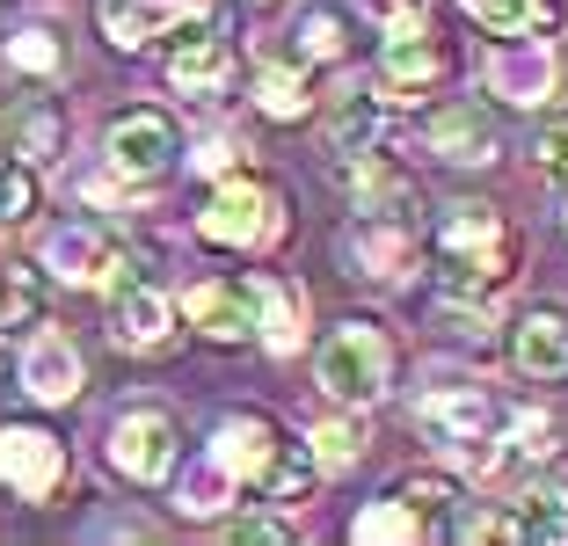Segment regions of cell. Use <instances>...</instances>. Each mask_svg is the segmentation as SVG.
Here are the masks:
<instances>
[{
	"mask_svg": "<svg viewBox=\"0 0 568 546\" xmlns=\"http://www.w3.org/2000/svg\"><path fill=\"white\" fill-rule=\"evenodd\" d=\"M161 73L175 95H219L226 73H234V51H226V37L204 16H183L161 30Z\"/></svg>",
	"mask_w": 568,
	"mask_h": 546,
	"instance_id": "6",
	"label": "cell"
},
{
	"mask_svg": "<svg viewBox=\"0 0 568 546\" xmlns=\"http://www.w3.org/2000/svg\"><path fill=\"white\" fill-rule=\"evenodd\" d=\"M212 459L234 481H248L255 496H270V503H300L306 488H314V474H321L314 452H306L300 437H284L270 415H226V423L212 431Z\"/></svg>",
	"mask_w": 568,
	"mask_h": 546,
	"instance_id": "1",
	"label": "cell"
},
{
	"mask_svg": "<svg viewBox=\"0 0 568 546\" xmlns=\"http://www.w3.org/2000/svg\"><path fill=\"white\" fill-rule=\"evenodd\" d=\"M59 146H67V124H59V110L51 102H16L8 110V153H16L22 168H51L59 161Z\"/></svg>",
	"mask_w": 568,
	"mask_h": 546,
	"instance_id": "20",
	"label": "cell"
},
{
	"mask_svg": "<svg viewBox=\"0 0 568 546\" xmlns=\"http://www.w3.org/2000/svg\"><path fill=\"white\" fill-rule=\"evenodd\" d=\"M168 30V0H102V37L118 51H146Z\"/></svg>",
	"mask_w": 568,
	"mask_h": 546,
	"instance_id": "22",
	"label": "cell"
},
{
	"mask_svg": "<svg viewBox=\"0 0 568 546\" xmlns=\"http://www.w3.org/2000/svg\"><path fill=\"white\" fill-rule=\"evenodd\" d=\"M386 8H408V0H386Z\"/></svg>",
	"mask_w": 568,
	"mask_h": 546,
	"instance_id": "37",
	"label": "cell"
},
{
	"mask_svg": "<svg viewBox=\"0 0 568 546\" xmlns=\"http://www.w3.org/2000/svg\"><path fill=\"white\" fill-rule=\"evenodd\" d=\"M394 496L416 510V525H423V539H452V517H459V488L452 481H437V474H416V481H402Z\"/></svg>",
	"mask_w": 568,
	"mask_h": 546,
	"instance_id": "25",
	"label": "cell"
},
{
	"mask_svg": "<svg viewBox=\"0 0 568 546\" xmlns=\"http://www.w3.org/2000/svg\"><path fill=\"white\" fill-rule=\"evenodd\" d=\"M467 8L496 37H547L554 22H561V0H467Z\"/></svg>",
	"mask_w": 568,
	"mask_h": 546,
	"instance_id": "26",
	"label": "cell"
},
{
	"mask_svg": "<svg viewBox=\"0 0 568 546\" xmlns=\"http://www.w3.org/2000/svg\"><path fill=\"white\" fill-rule=\"evenodd\" d=\"M357 452H365V423H357V415H335V423H321V431H314V459L335 466V474L357 466Z\"/></svg>",
	"mask_w": 568,
	"mask_h": 546,
	"instance_id": "29",
	"label": "cell"
},
{
	"mask_svg": "<svg viewBox=\"0 0 568 546\" xmlns=\"http://www.w3.org/2000/svg\"><path fill=\"white\" fill-rule=\"evenodd\" d=\"M168 8H190V0H168Z\"/></svg>",
	"mask_w": 568,
	"mask_h": 546,
	"instance_id": "38",
	"label": "cell"
},
{
	"mask_svg": "<svg viewBox=\"0 0 568 546\" xmlns=\"http://www.w3.org/2000/svg\"><path fill=\"white\" fill-rule=\"evenodd\" d=\"M379 67H386V81H394V95H423V88L437 81V67H445V51L430 44V22H416V16L386 22Z\"/></svg>",
	"mask_w": 568,
	"mask_h": 546,
	"instance_id": "14",
	"label": "cell"
},
{
	"mask_svg": "<svg viewBox=\"0 0 568 546\" xmlns=\"http://www.w3.org/2000/svg\"><path fill=\"white\" fill-rule=\"evenodd\" d=\"M416 415H423V431H430L445 452H459L474 474L503 466V415H496V401H488L481 386H437V394H423Z\"/></svg>",
	"mask_w": 568,
	"mask_h": 546,
	"instance_id": "3",
	"label": "cell"
},
{
	"mask_svg": "<svg viewBox=\"0 0 568 546\" xmlns=\"http://www.w3.org/2000/svg\"><path fill=\"white\" fill-rule=\"evenodd\" d=\"M357 539H423V525H416V510H408L402 496H379L365 517H357Z\"/></svg>",
	"mask_w": 568,
	"mask_h": 546,
	"instance_id": "31",
	"label": "cell"
},
{
	"mask_svg": "<svg viewBox=\"0 0 568 546\" xmlns=\"http://www.w3.org/2000/svg\"><path fill=\"white\" fill-rule=\"evenodd\" d=\"M226 503H234V474H226L219 459H204L197 474L183 481V510L190 517H212V510H226Z\"/></svg>",
	"mask_w": 568,
	"mask_h": 546,
	"instance_id": "30",
	"label": "cell"
},
{
	"mask_svg": "<svg viewBox=\"0 0 568 546\" xmlns=\"http://www.w3.org/2000/svg\"><path fill=\"white\" fill-rule=\"evenodd\" d=\"M30 314H37V277L0 263V328H16V321H30Z\"/></svg>",
	"mask_w": 568,
	"mask_h": 546,
	"instance_id": "33",
	"label": "cell"
},
{
	"mask_svg": "<svg viewBox=\"0 0 568 546\" xmlns=\"http://www.w3.org/2000/svg\"><path fill=\"white\" fill-rule=\"evenodd\" d=\"M255 102H263L270 117H306V102H314V88H306L300 59H284V67H270L263 81H255Z\"/></svg>",
	"mask_w": 568,
	"mask_h": 546,
	"instance_id": "28",
	"label": "cell"
},
{
	"mask_svg": "<svg viewBox=\"0 0 568 546\" xmlns=\"http://www.w3.org/2000/svg\"><path fill=\"white\" fill-rule=\"evenodd\" d=\"M197 233L212 241V249H263V241L284 233V198L263 190V182H226V190L204 204Z\"/></svg>",
	"mask_w": 568,
	"mask_h": 546,
	"instance_id": "7",
	"label": "cell"
},
{
	"mask_svg": "<svg viewBox=\"0 0 568 546\" xmlns=\"http://www.w3.org/2000/svg\"><path fill=\"white\" fill-rule=\"evenodd\" d=\"M430 146L445 153V161L481 168V161H496V117L474 110V102H452V110L430 117Z\"/></svg>",
	"mask_w": 568,
	"mask_h": 546,
	"instance_id": "18",
	"label": "cell"
},
{
	"mask_svg": "<svg viewBox=\"0 0 568 546\" xmlns=\"http://www.w3.org/2000/svg\"><path fill=\"white\" fill-rule=\"evenodd\" d=\"M22 386H30L37 401H73L81 394V350H73L59 328H44L30 350H22Z\"/></svg>",
	"mask_w": 568,
	"mask_h": 546,
	"instance_id": "17",
	"label": "cell"
},
{
	"mask_svg": "<svg viewBox=\"0 0 568 546\" xmlns=\"http://www.w3.org/2000/svg\"><path fill=\"white\" fill-rule=\"evenodd\" d=\"M175 415L168 408H124L118 423H110V466H118L124 481H139V488H161L168 474H175Z\"/></svg>",
	"mask_w": 568,
	"mask_h": 546,
	"instance_id": "8",
	"label": "cell"
},
{
	"mask_svg": "<svg viewBox=\"0 0 568 546\" xmlns=\"http://www.w3.org/2000/svg\"><path fill=\"white\" fill-rule=\"evenodd\" d=\"M539 175L568 190V124H547V132H539Z\"/></svg>",
	"mask_w": 568,
	"mask_h": 546,
	"instance_id": "35",
	"label": "cell"
},
{
	"mask_svg": "<svg viewBox=\"0 0 568 546\" xmlns=\"http://www.w3.org/2000/svg\"><path fill=\"white\" fill-rule=\"evenodd\" d=\"M44 270L51 277H67V284H132V263H124V249L110 241V233L95 226H59L44 233Z\"/></svg>",
	"mask_w": 568,
	"mask_h": 546,
	"instance_id": "10",
	"label": "cell"
},
{
	"mask_svg": "<svg viewBox=\"0 0 568 546\" xmlns=\"http://www.w3.org/2000/svg\"><path fill=\"white\" fill-rule=\"evenodd\" d=\"M386 132H394V117H386L372 95H351L343 117H335V132H328V153H372Z\"/></svg>",
	"mask_w": 568,
	"mask_h": 546,
	"instance_id": "27",
	"label": "cell"
},
{
	"mask_svg": "<svg viewBox=\"0 0 568 546\" xmlns=\"http://www.w3.org/2000/svg\"><path fill=\"white\" fill-rule=\"evenodd\" d=\"M300 321H306V299L300 284H284V277H255L248 284V335L263 350H300Z\"/></svg>",
	"mask_w": 568,
	"mask_h": 546,
	"instance_id": "16",
	"label": "cell"
},
{
	"mask_svg": "<svg viewBox=\"0 0 568 546\" xmlns=\"http://www.w3.org/2000/svg\"><path fill=\"white\" fill-rule=\"evenodd\" d=\"M481 73H488V95H503L510 110H532V102H547L554 81H561L547 37H503V44L488 51Z\"/></svg>",
	"mask_w": 568,
	"mask_h": 546,
	"instance_id": "9",
	"label": "cell"
},
{
	"mask_svg": "<svg viewBox=\"0 0 568 546\" xmlns=\"http://www.w3.org/2000/svg\"><path fill=\"white\" fill-rule=\"evenodd\" d=\"M510 364L525 380H568V314L532 306V314L510 328Z\"/></svg>",
	"mask_w": 568,
	"mask_h": 546,
	"instance_id": "15",
	"label": "cell"
},
{
	"mask_svg": "<svg viewBox=\"0 0 568 546\" xmlns=\"http://www.w3.org/2000/svg\"><path fill=\"white\" fill-rule=\"evenodd\" d=\"M314 372H321V386H328V401L372 408V401L386 394V380H394V350H386V335L372 328V321H343V328L321 343Z\"/></svg>",
	"mask_w": 568,
	"mask_h": 546,
	"instance_id": "4",
	"label": "cell"
},
{
	"mask_svg": "<svg viewBox=\"0 0 568 546\" xmlns=\"http://www.w3.org/2000/svg\"><path fill=\"white\" fill-rule=\"evenodd\" d=\"M351 204L365 219H394V226H416V219H423L416 182L386 161V153H351Z\"/></svg>",
	"mask_w": 568,
	"mask_h": 546,
	"instance_id": "12",
	"label": "cell"
},
{
	"mask_svg": "<svg viewBox=\"0 0 568 546\" xmlns=\"http://www.w3.org/2000/svg\"><path fill=\"white\" fill-rule=\"evenodd\" d=\"M343 249H351L357 277H372V284H408L416 277V226H394V219L357 212V226H351Z\"/></svg>",
	"mask_w": 568,
	"mask_h": 546,
	"instance_id": "13",
	"label": "cell"
},
{
	"mask_svg": "<svg viewBox=\"0 0 568 546\" xmlns=\"http://www.w3.org/2000/svg\"><path fill=\"white\" fill-rule=\"evenodd\" d=\"M16 67H22V73H51V67H59V44H51V30H22V37H16Z\"/></svg>",
	"mask_w": 568,
	"mask_h": 546,
	"instance_id": "34",
	"label": "cell"
},
{
	"mask_svg": "<svg viewBox=\"0 0 568 546\" xmlns=\"http://www.w3.org/2000/svg\"><path fill=\"white\" fill-rule=\"evenodd\" d=\"M343 51H351V16L343 8H306L300 30H292V59L321 67V59H343Z\"/></svg>",
	"mask_w": 568,
	"mask_h": 546,
	"instance_id": "24",
	"label": "cell"
},
{
	"mask_svg": "<svg viewBox=\"0 0 568 546\" xmlns=\"http://www.w3.org/2000/svg\"><path fill=\"white\" fill-rule=\"evenodd\" d=\"M30 212H37V175L22 161H0V226H16Z\"/></svg>",
	"mask_w": 568,
	"mask_h": 546,
	"instance_id": "32",
	"label": "cell"
},
{
	"mask_svg": "<svg viewBox=\"0 0 568 546\" xmlns=\"http://www.w3.org/2000/svg\"><path fill=\"white\" fill-rule=\"evenodd\" d=\"M437 277L452 299H488L518 277V233L496 219V204H452L437 219Z\"/></svg>",
	"mask_w": 568,
	"mask_h": 546,
	"instance_id": "2",
	"label": "cell"
},
{
	"mask_svg": "<svg viewBox=\"0 0 568 546\" xmlns=\"http://www.w3.org/2000/svg\"><path fill=\"white\" fill-rule=\"evenodd\" d=\"M175 153H183V132L168 124L161 110H118L110 117V132H102V168L124 182H161L168 168H175Z\"/></svg>",
	"mask_w": 568,
	"mask_h": 546,
	"instance_id": "5",
	"label": "cell"
},
{
	"mask_svg": "<svg viewBox=\"0 0 568 546\" xmlns=\"http://www.w3.org/2000/svg\"><path fill=\"white\" fill-rule=\"evenodd\" d=\"M118 343L124 350H168L175 343V306L153 284H118Z\"/></svg>",
	"mask_w": 568,
	"mask_h": 546,
	"instance_id": "19",
	"label": "cell"
},
{
	"mask_svg": "<svg viewBox=\"0 0 568 546\" xmlns=\"http://www.w3.org/2000/svg\"><path fill=\"white\" fill-rule=\"evenodd\" d=\"M190 321L212 343H241L248 335V284H197L190 292Z\"/></svg>",
	"mask_w": 568,
	"mask_h": 546,
	"instance_id": "21",
	"label": "cell"
},
{
	"mask_svg": "<svg viewBox=\"0 0 568 546\" xmlns=\"http://www.w3.org/2000/svg\"><path fill=\"white\" fill-rule=\"evenodd\" d=\"M518 539H568V481H539V488H525L518 496Z\"/></svg>",
	"mask_w": 568,
	"mask_h": 546,
	"instance_id": "23",
	"label": "cell"
},
{
	"mask_svg": "<svg viewBox=\"0 0 568 546\" xmlns=\"http://www.w3.org/2000/svg\"><path fill=\"white\" fill-rule=\"evenodd\" d=\"M0 481L16 488V496L44 503L59 481H67V445L51 431H30V423H8L0 431Z\"/></svg>",
	"mask_w": 568,
	"mask_h": 546,
	"instance_id": "11",
	"label": "cell"
},
{
	"mask_svg": "<svg viewBox=\"0 0 568 546\" xmlns=\"http://www.w3.org/2000/svg\"><path fill=\"white\" fill-rule=\"evenodd\" d=\"M234 161H241V139H212V146L197 153V168H204V175H226Z\"/></svg>",
	"mask_w": 568,
	"mask_h": 546,
	"instance_id": "36",
	"label": "cell"
}]
</instances>
